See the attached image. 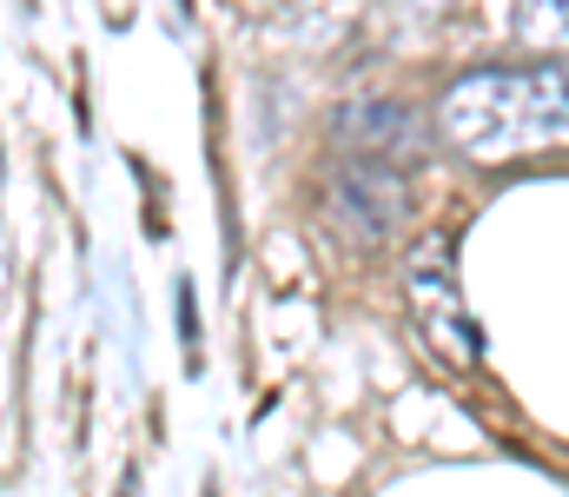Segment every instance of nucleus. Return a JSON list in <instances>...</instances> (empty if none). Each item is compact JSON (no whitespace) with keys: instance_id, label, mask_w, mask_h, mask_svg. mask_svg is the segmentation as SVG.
Returning <instances> with one entry per match:
<instances>
[{"instance_id":"1","label":"nucleus","mask_w":569,"mask_h":497,"mask_svg":"<svg viewBox=\"0 0 569 497\" xmlns=\"http://www.w3.org/2000/svg\"><path fill=\"white\" fill-rule=\"evenodd\" d=\"M437 133L463 160H523V153H569V53L530 67H483L443 87Z\"/></svg>"},{"instance_id":"2","label":"nucleus","mask_w":569,"mask_h":497,"mask_svg":"<svg viewBox=\"0 0 569 497\" xmlns=\"http://www.w3.org/2000/svg\"><path fill=\"white\" fill-rule=\"evenodd\" d=\"M405 292H411V319H418V331H425V345L443 358V365L470 371V365H477V351H483V331H477L470 306H463L450 239H437V232H430L425 246L411 252V266H405Z\"/></svg>"},{"instance_id":"3","label":"nucleus","mask_w":569,"mask_h":497,"mask_svg":"<svg viewBox=\"0 0 569 497\" xmlns=\"http://www.w3.org/2000/svg\"><path fill=\"white\" fill-rule=\"evenodd\" d=\"M331 212H338L358 239L385 246V239H398L405 219H411V186H405V172L391 160L345 153V166L331 172Z\"/></svg>"},{"instance_id":"4","label":"nucleus","mask_w":569,"mask_h":497,"mask_svg":"<svg viewBox=\"0 0 569 497\" xmlns=\"http://www.w3.org/2000/svg\"><path fill=\"white\" fill-rule=\"evenodd\" d=\"M338 147L365 153V160L411 166L430 153V127H425V113L405 107V100H351L338 113Z\"/></svg>"},{"instance_id":"5","label":"nucleus","mask_w":569,"mask_h":497,"mask_svg":"<svg viewBox=\"0 0 569 497\" xmlns=\"http://www.w3.org/2000/svg\"><path fill=\"white\" fill-rule=\"evenodd\" d=\"M517 33L537 53H569V0H517Z\"/></svg>"},{"instance_id":"6","label":"nucleus","mask_w":569,"mask_h":497,"mask_svg":"<svg viewBox=\"0 0 569 497\" xmlns=\"http://www.w3.org/2000/svg\"><path fill=\"white\" fill-rule=\"evenodd\" d=\"M291 7H311V0H291Z\"/></svg>"}]
</instances>
